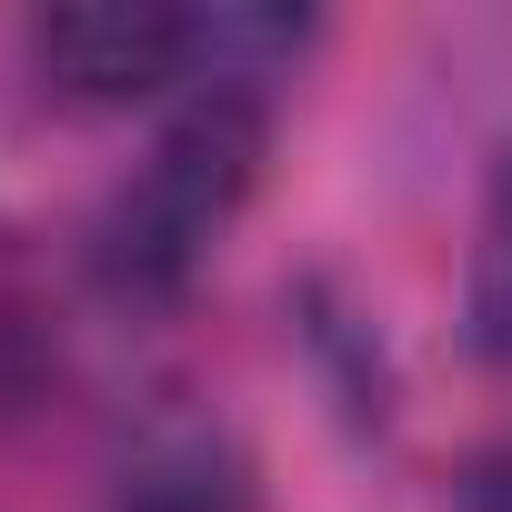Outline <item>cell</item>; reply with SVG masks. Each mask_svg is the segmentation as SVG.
Segmentation results:
<instances>
[{
    "mask_svg": "<svg viewBox=\"0 0 512 512\" xmlns=\"http://www.w3.org/2000/svg\"><path fill=\"white\" fill-rule=\"evenodd\" d=\"M272 161V91L262 81H211L161 111L151 151L111 181L91 221V282L131 312H171L241 231L251 191Z\"/></svg>",
    "mask_w": 512,
    "mask_h": 512,
    "instance_id": "obj_1",
    "label": "cell"
},
{
    "mask_svg": "<svg viewBox=\"0 0 512 512\" xmlns=\"http://www.w3.org/2000/svg\"><path fill=\"white\" fill-rule=\"evenodd\" d=\"M312 41V11H171V0H91L31 21V61L71 101H191L211 81L282 91Z\"/></svg>",
    "mask_w": 512,
    "mask_h": 512,
    "instance_id": "obj_2",
    "label": "cell"
},
{
    "mask_svg": "<svg viewBox=\"0 0 512 512\" xmlns=\"http://www.w3.org/2000/svg\"><path fill=\"white\" fill-rule=\"evenodd\" d=\"M101 512H262V492H251V452L211 412H161L111 462Z\"/></svg>",
    "mask_w": 512,
    "mask_h": 512,
    "instance_id": "obj_3",
    "label": "cell"
},
{
    "mask_svg": "<svg viewBox=\"0 0 512 512\" xmlns=\"http://www.w3.org/2000/svg\"><path fill=\"white\" fill-rule=\"evenodd\" d=\"M462 352L512 372V161L492 171L482 191V221H472V262H462Z\"/></svg>",
    "mask_w": 512,
    "mask_h": 512,
    "instance_id": "obj_4",
    "label": "cell"
},
{
    "mask_svg": "<svg viewBox=\"0 0 512 512\" xmlns=\"http://www.w3.org/2000/svg\"><path fill=\"white\" fill-rule=\"evenodd\" d=\"M442 512H512V442H502V452H472Z\"/></svg>",
    "mask_w": 512,
    "mask_h": 512,
    "instance_id": "obj_5",
    "label": "cell"
}]
</instances>
